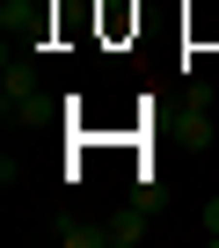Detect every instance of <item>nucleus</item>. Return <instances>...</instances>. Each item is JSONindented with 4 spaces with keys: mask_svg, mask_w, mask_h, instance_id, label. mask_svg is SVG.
I'll return each instance as SVG.
<instances>
[{
    "mask_svg": "<svg viewBox=\"0 0 219 248\" xmlns=\"http://www.w3.org/2000/svg\"><path fill=\"white\" fill-rule=\"evenodd\" d=\"M0 102H8V124H37L44 117V88H37V73L30 66H0Z\"/></svg>",
    "mask_w": 219,
    "mask_h": 248,
    "instance_id": "f257e3e1",
    "label": "nucleus"
},
{
    "mask_svg": "<svg viewBox=\"0 0 219 248\" xmlns=\"http://www.w3.org/2000/svg\"><path fill=\"white\" fill-rule=\"evenodd\" d=\"M51 233H59L66 248H110V219H73V212H66Z\"/></svg>",
    "mask_w": 219,
    "mask_h": 248,
    "instance_id": "f03ea898",
    "label": "nucleus"
},
{
    "mask_svg": "<svg viewBox=\"0 0 219 248\" xmlns=\"http://www.w3.org/2000/svg\"><path fill=\"white\" fill-rule=\"evenodd\" d=\"M139 241H146V219H139L132 204H125V212H110V248H139Z\"/></svg>",
    "mask_w": 219,
    "mask_h": 248,
    "instance_id": "7ed1b4c3",
    "label": "nucleus"
},
{
    "mask_svg": "<svg viewBox=\"0 0 219 248\" xmlns=\"http://www.w3.org/2000/svg\"><path fill=\"white\" fill-rule=\"evenodd\" d=\"M197 226H204V241L219 248V197H204V212H197Z\"/></svg>",
    "mask_w": 219,
    "mask_h": 248,
    "instance_id": "20e7f679",
    "label": "nucleus"
}]
</instances>
